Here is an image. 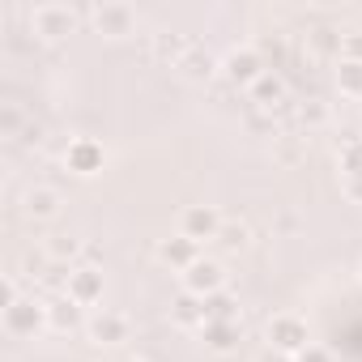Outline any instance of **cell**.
<instances>
[{"label":"cell","instance_id":"17","mask_svg":"<svg viewBox=\"0 0 362 362\" xmlns=\"http://www.w3.org/2000/svg\"><path fill=\"white\" fill-rule=\"evenodd\" d=\"M281 98H286V81H281L277 73H264V77L252 86V103H256V107H264V111H273Z\"/></svg>","mask_w":362,"mask_h":362},{"label":"cell","instance_id":"6","mask_svg":"<svg viewBox=\"0 0 362 362\" xmlns=\"http://www.w3.org/2000/svg\"><path fill=\"white\" fill-rule=\"evenodd\" d=\"M64 294H69L77 307H94V303L103 298V273H98L94 264L73 269V273H69V281H64Z\"/></svg>","mask_w":362,"mask_h":362},{"label":"cell","instance_id":"14","mask_svg":"<svg viewBox=\"0 0 362 362\" xmlns=\"http://www.w3.org/2000/svg\"><path fill=\"white\" fill-rule=\"evenodd\" d=\"M77 324H81V307H77L69 294H60V298L47 303V328H56V332H73Z\"/></svg>","mask_w":362,"mask_h":362},{"label":"cell","instance_id":"5","mask_svg":"<svg viewBox=\"0 0 362 362\" xmlns=\"http://www.w3.org/2000/svg\"><path fill=\"white\" fill-rule=\"evenodd\" d=\"M60 205H64V197H60L52 184H35V188L22 192V214H26L30 222H52V218L60 214Z\"/></svg>","mask_w":362,"mask_h":362},{"label":"cell","instance_id":"20","mask_svg":"<svg viewBox=\"0 0 362 362\" xmlns=\"http://www.w3.org/2000/svg\"><path fill=\"white\" fill-rule=\"evenodd\" d=\"M22 132H26V111H22L18 103H5V107H0V136L18 141Z\"/></svg>","mask_w":362,"mask_h":362},{"label":"cell","instance_id":"26","mask_svg":"<svg viewBox=\"0 0 362 362\" xmlns=\"http://www.w3.org/2000/svg\"><path fill=\"white\" fill-rule=\"evenodd\" d=\"M298 119H303V128H320V124H328V107H324L320 98H311V103L298 111Z\"/></svg>","mask_w":362,"mask_h":362},{"label":"cell","instance_id":"12","mask_svg":"<svg viewBox=\"0 0 362 362\" xmlns=\"http://www.w3.org/2000/svg\"><path fill=\"white\" fill-rule=\"evenodd\" d=\"M64 162H69L73 175H98V170H103V145L90 141V136H77V141L69 145Z\"/></svg>","mask_w":362,"mask_h":362},{"label":"cell","instance_id":"3","mask_svg":"<svg viewBox=\"0 0 362 362\" xmlns=\"http://www.w3.org/2000/svg\"><path fill=\"white\" fill-rule=\"evenodd\" d=\"M184 290L197 294V298L222 294V290H226V269H222V260H205V256H201V260L184 273Z\"/></svg>","mask_w":362,"mask_h":362},{"label":"cell","instance_id":"13","mask_svg":"<svg viewBox=\"0 0 362 362\" xmlns=\"http://www.w3.org/2000/svg\"><path fill=\"white\" fill-rule=\"evenodd\" d=\"M218 69H222V60H214L205 47H192L184 60H179V77H188V81H209Z\"/></svg>","mask_w":362,"mask_h":362},{"label":"cell","instance_id":"4","mask_svg":"<svg viewBox=\"0 0 362 362\" xmlns=\"http://www.w3.org/2000/svg\"><path fill=\"white\" fill-rule=\"evenodd\" d=\"M264 73H269V69H264V60H260V52H256V47L230 52V56L222 60V77H226L230 86H247V90H252Z\"/></svg>","mask_w":362,"mask_h":362},{"label":"cell","instance_id":"29","mask_svg":"<svg viewBox=\"0 0 362 362\" xmlns=\"http://www.w3.org/2000/svg\"><path fill=\"white\" fill-rule=\"evenodd\" d=\"M345 197L362 205V175H345Z\"/></svg>","mask_w":362,"mask_h":362},{"label":"cell","instance_id":"7","mask_svg":"<svg viewBox=\"0 0 362 362\" xmlns=\"http://www.w3.org/2000/svg\"><path fill=\"white\" fill-rule=\"evenodd\" d=\"M269 341L286 354H303L311 341H307V324L298 315H273L269 320Z\"/></svg>","mask_w":362,"mask_h":362},{"label":"cell","instance_id":"30","mask_svg":"<svg viewBox=\"0 0 362 362\" xmlns=\"http://www.w3.org/2000/svg\"><path fill=\"white\" fill-rule=\"evenodd\" d=\"M18 141H22V145H39V141H43V128H39V124H26V132H22Z\"/></svg>","mask_w":362,"mask_h":362},{"label":"cell","instance_id":"9","mask_svg":"<svg viewBox=\"0 0 362 362\" xmlns=\"http://www.w3.org/2000/svg\"><path fill=\"white\" fill-rule=\"evenodd\" d=\"M132 26H136V13L128 5H98L94 9V30L107 39H124V35H132Z\"/></svg>","mask_w":362,"mask_h":362},{"label":"cell","instance_id":"23","mask_svg":"<svg viewBox=\"0 0 362 362\" xmlns=\"http://www.w3.org/2000/svg\"><path fill=\"white\" fill-rule=\"evenodd\" d=\"M205 320H222V324H235V298L222 290L214 298H205Z\"/></svg>","mask_w":362,"mask_h":362},{"label":"cell","instance_id":"31","mask_svg":"<svg viewBox=\"0 0 362 362\" xmlns=\"http://www.w3.org/2000/svg\"><path fill=\"white\" fill-rule=\"evenodd\" d=\"M128 362H136V358H128Z\"/></svg>","mask_w":362,"mask_h":362},{"label":"cell","instance_id":"27","mask_svg":"<svg viewBox=\"0 0 362 362\" xmlns=\"http://www.w3.org/2000/svg\"><path fill=\"white\" fill-rule=\"evenodd\" d=\"M341 60H362V30L341 35Z\"/></svg>","mask_w":362,"mask_h":362},{"label":"cell","instance_id":"1","mask_svg":"<svg viewBox=\"0 0 362 362\" xmlns=\"http://www.w3.org/2000/svg\"><path fill=\"white\" fill-rule=\"evenodd\" d=\"M73 26H77V13H73L69 5H35V9H30V30H35L43 43L69 39Z\"/></svg>","mask_w":362,"mask_h":362},{"label":"cell","instance_id":"15","mask_svg":"<svg viewBox=\"0 0 362 362\" xmlns=\"http://www.w3.org/2000/svg\"><path fill=\"white\" fill-rule=\"evenodd\" d=\"M201 337H205V345H209L214 354H230V349L239 345V324H222V320H205V328H201Z\"/></svg>","mask_w":362,"mask_h":362},{"label":"cell","instance_id":"25","mask_svg":"<svg viewBox=\"0 0 362 362\" xmlns=\"http://www.w3.org/2000/svg\"><path fill=\"white\" fill-rule=\"evenodd\" d=\"M311 47H315L320 56H328V52H337V56H341V35H337V30H328V26H320V30H311Z\"/></svg>","mask_w":362,"mask_h":362},{"label":"cell","instance_id":"8","mask_svg":"<svg viewBox=\"0 0 362 362\" xmlns=\"http://www.w3.org/2000/svg\"><path fill=\"white\" fill-rule=\"evenodd\" d=\"M179 226H184V235L188 239H218L222 235V214L214 209V205H192V209H184V218H179Z\"/></svg>","mask_w":362,"mask_h":362},{"label":"cell","instance_id":"24","mask_svg":"<svg viewBox=\"0 0 362 362\" xmlns=\"http://www.w3.org/2000/svg\"><path fill=\"white\" fill-rule=\"evenodd\" d=\"M77 252H86V247H81V239H73V235H56V239L47 243V256H52V260H73Z\"/></svg>","mask_w":362,"mask_h":362},{"label":"cell","instance_id":"2","mask_svg":"<svg viewBox=\"0 0 362 362\" xmlns=\"http://www.w3.org/2000/svg\"><path fill=\"white\" fill-rule=\"evenodd\" d=\"M5 328H9L13 337H35V332H43V328H47V303L35 298V294H22L18 303L5 307Z\"/></svg>","mask_w":362,"mask_h":362},{"label":"cell","instance_id":"21","mask_svg":"<svg viewBox=\"0 0 362 362\" xmlns=\"http://www.w3.org/2000/svg\"><path fill=\"white\" fill-rule=\"evenodd\" d=\"M273 153H277L281 166H298V162L307 158V141H303V136H277Z\"/></svg>","mask_w":362,"mask_h":362},{"label":"cell","instance_id":"16","mask_svg":"<svg viewBox=\"0 0 362 362\" xmlns=\"http://www.w3.org/2000/svg\"><path fill=\"white\" fill-rule=\"evenodd\" d=\"M192 47H197V43L184 39V35H153V56H158V60H170L175 69H179V60H184Z\"/></svg>","mask_w":362,"mask_h":362},{"label":"cell","instance_id":"10","mask_svg":"<svg viewBox=\"0 0 362 362\" xmlns=\"http://www.w3.org/2000/svg\"><path fill=\"white\" fill-rule=\"evenodd\" d=\"M86 332H90L94 345H124L128 332H132V324H128L124 315H115V311H98V315L86 324Z\"/></svg>","mask_w":362,"mask_h":362},{"label":"cell","instance_id":"18","mask_svg":"<svg viewBox=\"0 0 362 362\" xmlns=\"http://www.w3.org/2000/svg\"><path fill=\"white\" fill-rule=\"evenodd\" d=\"M175 320L184 324V328H205V298H197V294H179L175 298Z\"/></svg>","mask_w":362,"mask_h":362},{"label":"cell","instance_id":"28","mask_svg":"<svg viewBox=\"0 0 362 362\" xmlns=\"http://www.w3.org/2000/svg\"><path fill=\"white\" fill-rule=\"evenodd\" d=\"M298 362H332V354H328V349H320V345H307V349L298 354Z\"/></svg>","mask_w":362,"mask_h":362},{"label":"cell","instance_id":"19","mask_svg":"<svg viewBox=\"0 0 362 362\" xmlns=\"http://www.w3.org/2000/svg\"><path fill=\"white\" fill-rule=\"evenodd\" d=\"M337 86L349 98H362V60H337Z\"/></svg>","mask_w":362,"mask_h":362},{"label":"cell","instance_id":"11","mask_svg":"<svg viewBox=\"0 0 362 362\" xmlns=\"http://www.w3.org/2000/svg\"><path fill=\"white\" fill-rule=\"evenodd\" d=\"M158 260L162 264H170V269H192L197 260H201V243L197 239H188V235H179V239H162L158 243Z\"/></svg>","mask_w":362,"mask_h":362},{"label":"cell","instance_id":"22","mask_svg":"<svg viewBox=\"0 0 362 362\" xmlns=\"http://www.w3.org/2000/svg\"><path fill=\"white\" fill-rule=\"evenodd\" d=\"M218 243H222L226 252H247V247H252V230H247L243 222H222Z\"/></svg>","mask_w":362,"mask_h":362}]
</instances>
